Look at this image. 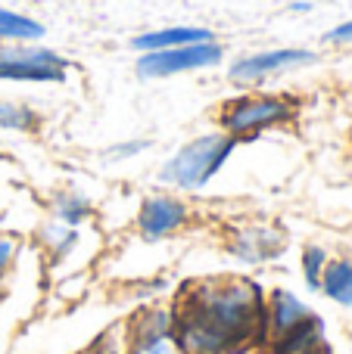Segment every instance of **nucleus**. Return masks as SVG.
Listing matches in <instances>:
<instances>
[{
    "label": "nucleus",
    "mask_w": 352,
    "mask_h": 354,
    "mask_svg": "<svg viewBox=\"0 0 352 354\" xmlns=\"http://www.w3.org/2000/svg\"><path fill=\"white\" fill-rule=\"evenodd\" d=\"M172 317L184 354H234L262 342L265 295L243 277L200 280L184 289Z\"/></svg>",
    "instance_id": "f257e3e1"
},
{
    "label": "nucleus",
    "mask_w": 352,
    "mask_h": 354,
    "mask_svg": "<svg viewBox=\"0 0 352 354\" xmlns=\"http://www.w3.org/2000/svg\"><path fill=\"white\" fill-rule=\"evenodd\" d=\"M240 143L234 137L222 134H200L193 140H187L184 147H178L159 168V183L178 189V193H197V189L209 187L212 177L228 165V159L234 156V149Z\"/></svg>",
    "instance_id": "f03ea898"
},
{
    "label": "nucleus",
    "mask_w": 352,
    "mask_h": 354,
    "mask_svg": "<svg viewBox=\"0 0 352 354\" xmlns=\"http://www.w3.org/2000/svg\"><path fill=\"white\" fill-rule=\"evenodd\" d=\"M299 115V100L290 93H240L218 106V131L237 143L256 140L265 131L287 128Z\"/></svg>",
    "instance_id": "7ed1b4c3"
},
{
    "label": "nucleus",
    "mask_w": 352,
    "mask_h": 354,
    "mask_svg": "<svg viewBox=\"0 0 352 354\" xmlns=\"http://www.w3.org/2000/svg\"><path fill=\"white\" fill-rule=\"evenodd\" d=\"M72 62L53 47L41 44H0V81L12 84H60Z\"/></svg>",
    "instance_id": "20e7f679"
},
{
    "label": "nucleus",
    "mask_w": 352,
    "mask_h": 354,
    "mask_svg": "<svg viewBox=\"0 0 352 354\" xmlns=\"http://www.w3.org/2000/svg\"><path fill=\"white\" fill-rule=\"evenodd\" d=\"M222 59H225V47L218 41L187 44V47L141 53L137 56V75H141L143 81L175 78V75L200 72V68H215V66H222Z\"/></svg>",
    "instance_id": "39448f33"
},
{
    "label": "nucleus",
    "mask_w": 352,
    "mask_h": 354,
    "mask_svg": "<svg viewBox=\"0 0 352 354\" xmlns=\"http://www.w3.org/2000/svg\"><path fill=\"white\" fill-rule=\"evenodd\" d=\"M318 56L306 47H274V50H259V53L237 56L228 66V78L237 84H262L268 78L297 72V68L312 66Z\"/></svg>",
    "instance_id": "423d86ee"
},
{
    "label": "nucleus",
    "mask_w": 352,
    "mask_h": 354,
    "mask_svg": "<svg viewBox=\"0 0 352 354\" xmlns=\"http://www.w3.org/2000/svg\"><path fill=\"white\" fill-rule=\"evenodd\" d=\"M187 224H191V205L181 196H172V193L143 196L134 218L137 233L147 243H162V239L175 236L178 230H184Z\"/></svg>",
    "instance_id": "0eeeda50"
},
{
    "label": "nucleus",
    "mask_w": 352,
    "mask_h": 354,
    "mask_svg": "<svg viewBox=\"0 0 352 354\" xmlns=\"http://www.w3.org/2000/svg\"><path fill=\"white\" fill-rule=\"evenodd\" d=\"M128 326V354H184L175 339V317L168 308H147Z\"/></svg>",
    "instance_id": "6e6552de"
},
{
    "label": "nucleus",
    "mask_w": 352,
    "mask_h": 354,
    "mask_svg": "<svg viewBox=\"0 0 352 354\" xmlns=\"http://www.w3.org/2000/svg\"><path fill=\"white\" fill-rule=\"evenodd\" d=\"M225 249L243 264H268L278 255H284L287 239L278 227L268 224H243L228 233Z\"/></svg>",
    "instance_id": "1a4fd4ad"
},
{
    "label": "nucleus",
    "mask_w": 352,
    "mask_h": 354,
    "mask_svg": "<svg viewBox=\"0 0 352 354\" xmlns=\"http://www.w3.org/2000/svg\"><path fill=\"white\" fill-rule=\"evenodd\" d=\"M312 308L303 299L290 292V289H274L265 295V320H262V345L274 342V339L287 336L293 326L312 317Z\"/></svg>",
    "instance_id": "9d476101"
},
{
    "label": "nucleus",
    "mask_w": 352,
    "mask_h": 354,
    "mask_svg": "<svg viewBox=\"0 0 352 354\" xmlns=\"http://www.w3.org/2000/svg\"><path fill=\"white\" fill-rule=\"evenodd\" d=\"M203 41H215V35H212L209 28H203V25H168V28L141 31V35H134L131 37V50L141 56V53H156V50L203 44Z\"/></svg>",
    "instance_id": "9b49d317"
},
{
    "label": "nucleus",
    "mask_w": 352,
    "mask_h": 354,
    "mask_svg": "<svg viewBox=\"0 0 352 354\" xmlns=\"http://www.w3.org/2000/svg\"><path fill=\"white\" fill-rule=\"evenodd\" d=\"M324 345V320L318 314H312L309 320H303L299 326H293L287 336L268 342V354H309Z\"/></svg>",
    "instance_id": "f8f14e48"
},
{
    "label": "nucleus",
    "mask_w": 352,
    "mask_h": 354,
    "mask_svg": "<svg viewBox=\"0 0 352 354\" xmlns=\"http://www.w3.org/2000/svg\"><path fill=\"white\" fill-rule=\"evenodd\" d=\"M318 292L324 299H331L340 308H352V258L349 255H337L328 261L322 274V286Z\"/></svg>",
    "instance_id": "ddd939ff"
},
{
    "label": "nucleus",
    "mask_w": 352,
    "mask_h": 354,
    "mask_svg": "<svg viewBox=\"0 0 352 354\" xmlns=\"http://www.w3.org/2000/svg\"><path fill=\"white\" fill-rule=\"evenodd\" d=\"M50 208H53V221H60V224H66V227H75V230H78L81 224H87V221L94 218V212H97L94 202L87 199L85 193H78V189L56 193Z\"/></svg>",
    "instance_id": "4468645a"
},
{
    "label": "nucleus",
    "mask_w": 352,
    "mask_h": 354,
    "mask_svg": "<svg viewBox=\"0 0 352 354\" xmlns=\"http://www.w3.org/2000/svg\"><path fill=\"white\" fill-rule=\"evenodd\" d=\"M44 37V25L31 16L0 6V44H37Z\"/></svg>",
    "instance_id": "2eb2a0df"
},
{
    "label": "nucleus",
    "mask_w": 352,
    "mask_h": 354,
    "mask_svg": "<svg viewBox=\"0 0 352 354\" xmlns=\"http://www.w3.org/2000/svg\"><path fill=\"white\" fill-rule=\"evenodd\" d=\"M41 243H44V249H47V255L53 258V261H60L69 252H75V245H78V230L60 224V221H47V224L41 227Z\"/></svg>",
    "instance_id": "dca6fc26"
},
{
    "label": "nucleus",
    "mask_w": 352,
    "mask_h": 354,
    "mask_svg": "<svg viewBox=\"0 0 352 354\" xmlns=\"http://www.w3.org/2000/svg\"><path fill=\"white\" fill-rule=\"evenodd\" d=\"M37 128V112L28 103H16V100H0V131H16V134H28Z\"/></svg>",
    "instance_id": "f3484780"
},
{
    "label": "nucleus",
    "mask_w": 352,
    "mask_h": 354,
    "mask_svg": "<svg viewBox=\"0 0 352 354\" xmlns=\"http://www.w3.org/2000/svg\"><path fill=\"white\" fill-rule=\"evenodd\" d=\"M328 261H331L328 249L318 243L303 245V252H299V270H303V280L312 292H318V286H322V274L328 268Z\"/></svg>",
    "instance_id": "a211bd4d"
},
{
    "label": "nucleus",
    "mask_w": 352,
    "mask_h": 354,
    "mask_svg": "<svg viewBox=\"0 0 352 354\" xmlns=\"http://www.w3.org/2000/svg\"><path fill=\"white\" fill-rule=\"evenodd\" d=\"M153 147V140H125V143H112V147L103 149V159L106 162H128L134 159V156H143L147 149Z\"/></svg>",
    "instance_id": "6ab92c4d"
},
{
    "label": "nucleus",
    "mask_w": 352,
    "mask_h": 354,
    "mask_svg": "<svg viewBox=\"0 0 352 354\" xmlns=\"http://www.w3.org/2000/svg\"><path fill=\"white\" fill-rule=\"evenodd\" d=\"M16 255H19V243H16V239H12V236H0V280L10 274Z\"/></svg>",
    "instance_id": "aec40b11"
},
{
    "label": "nucleus",
    "mask_w": 352,
    "mask_h": 354,
    "mask_svg": "<svg viewBox=\"0 0 352 354\" xmlns=\"http://www.w3.org/2000/svg\"><path fill=\"white\" fill-rule=\"evenodd\" d=\"M324 44H334V47H346V44H352V19L349 22H340L337 28H331L328 35H324Z\"/></svg>",
    "instance_id": "412c9836"
},
{
    "label": "nucleus",
    "mask_w": 352,
    "mask_h": 354,
    "mask_svg": "<svg viewBox=\"0 0 352 354\" xmlns=\"http://www.w3.org/2000/svg\"><path fill=\"white\" fill-rule=\"evenodd\" d=\"M312 3H306V0H297V3H290V12H309Z\"/></svg>",
    "instance_id": "4be33fe9"
},
{
    "label": "nucleus",
    "mask_w": 352,
    "mask_h": 354,
    "mask_svg": "<svg viewBox=\"0 0 352 354\" xmlns=\"http://www.w3.org/2000/svg\"><path fill=\"white\" fill-rule=\"evenodd\" d=\"M309 354H331L328 345H322V348H315V351H309Z\"/></svg>",
    "instance_id": "5701e85b"
}]
</instances>
